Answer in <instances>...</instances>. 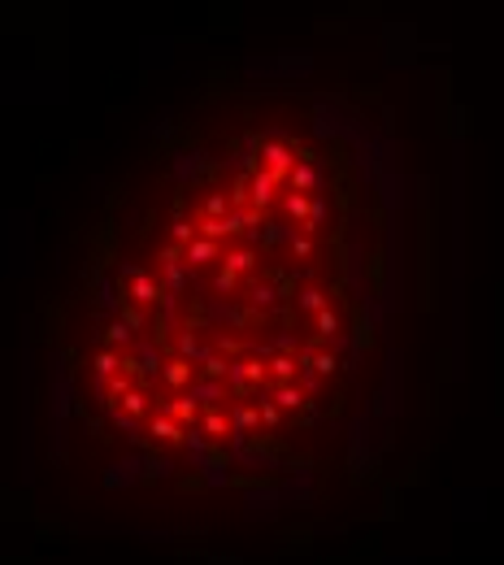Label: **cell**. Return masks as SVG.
Segmentation results:
<instances>
[{"mask_svg": "<svg viewBox=\"0 0 504 565\" xmlns=\"http://www.w3.org/2000/svg\"><path fill=\"white\" fill-rule=\"evenodd\" d=\"M300 309H309V313H322L326 305H322V292L318 287H309V292H300Z\"/></svg>", "mask_w": 504, "mask_h": 565, "instance_id": "obj_13", "label": "cell"}, {"mask_svg": "<svg viewBox=\"0 0 504 565\" xmlns=\"http://www.w3.org/2000/svg\"><path fill=\"white\" fill-rule=\"evenodd\" d=\"M109 392H113V396H127V374H113V379H109Z\"/></svg>", "mask_w": 504, "mask_h": 565, "instance_id": "obj_23", "label": "cell"}, {"mask_svg": "<svg viewBox=\"0 0 504 565\" xmlns=\"http://www.w3.org/2000/svg\"><path fill=\"white\" fill-rule=\"evenodd\" d=\"M274 401H278V409H296V405H305V392L296 387V383H283Z\"/></svg>", "mask_w": 504, "mask_h": 565, "instance_id": "obj_8", "label": "cell"}, {"mask_svg": "<svg viewBox=\"0 0 504 565\" xmlns=\"http://www.w3.org/2000/svg\"><path fill=\"white\" fill-rule=\"evenodd\" d=\"M243 270H252V253L248 248H235V253L226 257V274H243Z\"/></svg>", "mask_w": 504, "mask_h": 565, "instance_id": "obj_11", "label": "cell"}, {"mask_svg": "<svg viewBox=\"0 0 504 565\" xmlns=\"http://www.w3.org/2000/svg\"><path fill=\"white\" fill-rule=\"evenodd\" d=\"M313 370H318V374H335V370H339V361H335L331 352H322V356H313Z\"/></svg>", "mask_w": 504, "mask_h": 565, "instance_id": "obj_17", "label": "cell"}, {"mask_svg": "<svg viewBox=\"0 0 504 565\" xmlns=\"http://www.w3.org/2000/svg\"><path fill=\"white\" fill-rule=\"evenodd\" d=\"M166 409H170L174 422H192L196 418V401H192V396H179V401H170Z\"/></svg>", "mask_w": 504, "mask_h": 565, "instance_id": "obj_7", "label": "cell"}, {"mask_svg": "<svg viewBox=\"0 0 504 565\" xmlns=\"http://www.w3.org/2000/svg\"><path fill=\"white\" fill-rule=\"evenodd\" d=\"M296 365H300V361H292V356H270V374H274V379H283V383H292Z\"/></svg>", "mask_w": 504, "mask_h": 565, "instance_id": "obj_10", "label": "cell"}, {"mask_svg": "<svg viewBox=\"0 0 504 565\" xmlns=\"http://www.w3.org/2000/svg\"><path fill=\"white\" fill-rule=\"evenodd\" d=\"M183 257L192 261V266H209V261L217 257V244H213V239H200V235H196L192 244H187V253H183Z\"/></svg>", "mask_w": 504, "mask_h": 565, "instance_id": "obj_5", "label": "cell"}, {"mask_svg": "<svg viewBox=\"0 0 504 565\" xmlns=\"http://www.w3.org/2000/svg\"><path fill=\"white\" fill-rule=\"evenodd\" d=\"M287 183H292V191H300V196H305V191H313V187H318V170H313V161H300V165H296Z\"/></svg>", "mask_w": 504, "mask_h": 565, "instance_id": "obj_4", "label": "cell"}, {"mask_svg": "<svg viewBox=\"0 0 504 565\" xmlns=\"http://www.w3.org/2000/svg\"><path fill=\"white\" fill-rule=\"evenodd\" d=\"M187 374H192V370H187V361H170V370H166V379L174 383V387H183Z\"/></svg>", "mask_w": 504, "mask_h": 565, "instance_id": "obj_15", "label": "cell"}, {"mask_svg": "<svg viewBox=\"0 0 504 565\" xmlns=\"http://www.w3.org/2000/svg\"><path fill=\"white\" fill-rule=\"evenodd\" d=\"M274 187H278V178L270 174V170H256V174H252V183H248V200H252V209H256V213H265V209H270V200H274Z\"/></svg>", "mask_w": 504, "mask_h": 565, "instance_id": "obj_1", "label": "cell"}, {"mask_svg": "<svg viewBox=\"0 0 504 565\" xmlns=\"http://www.w3.org/2000/svg\"><path fill=\"white\" fill-rule=\"evenodd\" d=\"M335 326H339V318H335L331 309H322V313H318V330H322V335H335Z\"/></svg>", "mask_w": 504, "mask_h": 565, "instance_id": "obj_19", "label": "cell"}, {"mask_svg": "<svg viewBox=\"0 0 504 565\" xmlns=\"http://www.w3.org/2000/svg\"><path fill=\"white\" fill-rule=\"evenodd\" d=\"M109 339H113V343H127V339H131V326H127V322H113V326H109Z\"/></svg>", "mask_w": 504, "mask_h": 565, "instance_id": "obj_21", "label": "cell"}, {"mask_svg": "<svg viewBox=\"0 0 504 565\" xmlns=\"http://www.w3.org/2000/svg\"><path fill=\"white\" fill-rule=\"evenodd\" d=\"M148 435H153V439H166V444H179V439H183V426L174 422L170 413H157V418L148 422Z\"/></svg>", "mask_w": 504, "mask_h": 565, "instance_id": "obj_3", "label": "cell"}, {"mask_svg": "<svg viewBox=\"0 0 504 565\" xmlns=\"http://www.w3.org/2000/svg\"><path fill=\"white\" fill-rule=\"evenodd\" d=\"M204 431H209L213 439H226L230 435V422L222 418V413H209V418H204Z\"/></svg>", "mask_w": 504, "mask_h": 565, "instance_id": "obj_12", "label": "cell"}, {"mask_svg": "<svg viewBox=\"0 0 504 565\" xmlns=\"http://www.w3.org/2000/svg\"><path fill=\"white\" fill-rule=\"evenodd\" d=\"M309 204H313L309 196H300V191H292V196H287V213L296 217V222H305V226H309Z\"/></svg>", "mask_w": 504, "mask_h": 565, "instance_id": "obj_9", "label": "cell"}, {"mask_svg": "<svg viewBox=\"0 0 504 565\" xmlns=\"http://www.w3.org/2000/svg\"><path fill=\"white\" fill-rule=\"evenodd\" d=\"M226 204H230V196H209V204H204V209H209V217H222Z\"/></svg>", "mask_w": 504, "mask_h": 565, "instance_id": "obj_20", "label": "cell"}, {"mask_svg": "<svg viewBox=\"0 0 504 565\" xmlns=\"http://www.w3.org/2000/svg\"><path fill=\"white\" fill-rule=\"evenodd\" d=\"M292 253H296V257H313V244H309L305 235H296V244H292Z\"/></svg>", "mask_w": 504, "mask_h": 565, "instance_id": "obj_22", "label": "cell"}, {"mask_svg": "<svg viewBox=\"0 0 504 565\" xmlns=\"http://www.w3.org/2000/svg\"><path fill=\"white\" fill-rule=\"evenodd\" d=\"M261 157H265V170L274 174L278 183H283V178H292L296 165H292V148H287V144H265V148H261Z\"/></svg>", "mask_w": 504, "mask_h": 565, "instance_id": "obj_2", "label": "cell"}, {"mask_svg": "<svg viewBox=\"0 0 504 565\" xmlns=\"http://www.w3.org/2000/svg\"><path fill=\"white\" fill-rule=\"evenodd\" d=\"M261 422L274 426V422H278V405H270V401H265V405H261Z\"/></svg>", "mask_w": 504, "mask_h": 565, "instance_id": "obj_24", "label": "cell"}, {"mask_svg": "<svg viewBox=\"0 0 504 565\" xmlns=\"http://www.w3.org/2000/svg\"><path fill=\"white\" fill-rule=\"evenodd\" d=\"M118 365H122V361H118V352H109V348H105V352H96V370H100V374H113Z\"/></svg>", "mask_w": 504, "mask_h": 565, "instance_id": "obj_16", "label": "cell"}, {"mask_svg": "<svg viewBox=\"0 0 504 565\" xmlns=\"http://www.w3.org/2000/svg\"><path fill=\"white\" fill-rule=\"evenodd\" d=\"M174 239H179V244H192V239H196V222H174Z\"/></svg>", "mask_w": 504, "mask_h": 565, "instance_id": "obj_18", "label": "cell"}, {"mask_svg": "<svg viewBox=\"0 0 504 565\" xmlns=\"http://www.w3.org/2000/svg\"><path fill=\"white\" fill-rule=\"evenodd\" d=\"M122 413H127V418L144 413V396H140V392H127V396H122Z\"/></svg>", "mask_w": 504, "mask_h": 565, "instance_id": "obj_14", "label": "cell"}, {"mask_svg": "<svg viewBox=\"0 0 504 565\" xmlns=\"http://www.w3.org/2000/svg\"><path fill=\"white\" fill-rule=\"evenodd\" d=\"M131 279H135V300H140V305H153V300L161 296V292H157V283L148 279V274H131Z\"/></svg>", "mask_w": 504, "mask_h": 565, "instance_id": "obj_6", "label": "cell"}]
</instances>
